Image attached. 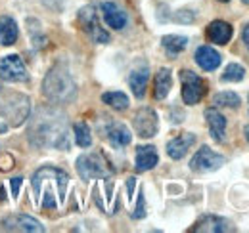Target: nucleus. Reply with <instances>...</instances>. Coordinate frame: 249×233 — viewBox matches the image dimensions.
<instances>
[{
  "mask_svg": "<svg viewBox=\"0 0 249 233\" xmlns=\"http://www.w3.org/2000/svg\"><path fill=\"white\" fill-rule=\"evenodd\" d=\"M27 134L35 147L69 149L71 146L65 115L52 107H40L36 111V115L31 118Z\"/></svg>",
  "mask_w": 249,
  "mask_h": 233,
  "instance_id": "f257e3e1",
  "label": "nucleus"
},
{
  "mask_svg": "<svg viewBox=\"0 0 249 233\" xmlns=\"http://www.w3.org/2000/svg\"><path fill=\"white\" fill-rule=\"evenodd\" d=\"M42 92L54 103H69L77 96V86L71 73L63 65H56L48 71L42 83Z\"/></svg>",
  "mask_w": 249,
  "mask_h": 233,
  "instance_id": "f03ea898",
  "label": "nucleus"
},
{
  "mask_svg": "<svg viewBox=\"0 0 249 233\" xmlns=\"http://www.w3.org/2000/svg\"><path fill=\"white\" fill-rule=\"evenodd\" d=\"M31 113V101L23 94H10L0 101V115L6 118L10 126H19L23 120L29 118Z\"/></svg>",
  "mask_w": 249,
  "mask_h": 233,
  "instance_id": "7ed1b4c3",
  "label": "nucleus"
},
{
  "mask_svg": "<svg viewBox=\"0 0 249 233\" xmlns=\"http://www.w3.org/2000/svg\"><path fill=\"white\" fill-rule=\"evenodd\" d=\"M77 172L79 176L89 182L94 178H109L113 174V168L109 166L107 159L102 155V153H87V155H81L77 159Z\"/></svg>",
  "mask_w": 249,
  "mask_h": 233,
  "instance_id": "20e7f679",
  "label": "nucleus"
},
{
  "mask_svg": "<svg viewBox=\"0 0 249 233\" xmlns=\"http://www.w3.org/2000/svg\"><path fill=\"white\" fill-rule=\"evenodd\" d=\"M180 83H182V100L186 105H196L197 101H201V98L207 92L205 81L196 75L194 71H180Z\"/></svg>",
  "mask_w": 249,
  "mask_h": 233,
  "instance_id": "39448f33",
  "label": "nucleus"
},
{
  "mask_svg": "<svg viewBox=\"0 0 249 233\" xmlns=\"http://www.w3.org/2000/svg\"><path fill=\"white\" fill-rule=\"evenodd\" d=\"M79 23H81L83 31L92 38L96 44H107V42H109V34L102 29L94 6H85V8L79 12Z\"/></svg>",
  "mask_w": 249,
  "mask_h": 233,
  "instance_id": "423d86ee",
  "label": "nucleus"
},
{
  "mask_svg": "<svg viewBox=\"0 0 249 233\" xmlns=\"http://www.w3.org/2000/svg\"><path fill=\"white\" fill-rule=\"evenodd\" d=\"M0 79L6 83H23L29 79L27 67L18 54H10L0 59Z\"/></svg>",
  "mask_w": 249,
  "mask_h": 233,
  "instance_id": "0eeeda50",
  "label": "nucleus"
},
{
  "mask_svg": "<svg viewBox=\"0 0 249 233\" xmlns=\"http://www.w3.org/2000/svg\"><path fill=\"white\" fill-rule=\"evenodd\" d=\"M46 178H52V180H56V183H58V195H60V201L65 199V189H67V182H69V176L67 172H63L60 168H54V166H42V168H38L31 178V183H33V189H35V193H36V197L40 195V189H42V182L46 180Z\"/></svg>",
  "mask_w": 249,
  "mask_h": 233,
  "instance_id": "6e6552de",
  "label": "nucleus"
},
{
  "mask_svg": "<svg viewBox=\"0 0 249 233\" xmlns=\"http://www.w3.org/2000/svg\"><path fill=\"white\" fill-rule=\"evenodd\" d=\"M224 165V157L215 153L213 149H209L207 146L199 147L197 153L192 157L190 161V168L194 172H213Z\"/></svg>",
  "mask_w": 249,
  "mask_h": 233,
  "instance_id": "1a4fd4ad",
  "label": "nucleus"
},
{
  "mask_svg": "<svg viewBox=\"0 0 249 233\" xmlns=\"http://www.w3.org/2000/svg\"><path fill=\"white\" fill-rule=\"evenodd\" d=\"M132 126L140 138H154L157 134V128H159L157 113L150 107L138 109L134 118H132Z\"/></svg>",
  "mask_w": 249,
  "mask_h": 233,
  "instance_id": "9d476101",
  "label": "nucleus"
},
{
  "mask_svg": "<svg viewBox=\"0 0 249 233\" xmlns=\"http://www.w3.org/2000/svg\"><path fill=\"white\" fill-rule=\"evenodd\" d=\"M2 228L8 232H25V233H42L44 226L25 214H12L2 222Z\"/></svg>",
  "mask_w": 249,
  "mask_h": 233,
  "instance_id": "9b49d317",
  "label": "nucleus"
},
{
  "mask_svg": "<svg viewBox=\"0 0 249 233\" xmlns=\"http://www.w3.org/2000/svg\"><path fill=\"white\" fill-rule=\"evenodd\" d=\"M100 10H102V16H104L106 23H107L111 29L121 31L126 27L128 17H126V14H124L115 2H102V4H100Z\"/></svg>",
  "mask_w": 249,
  "mask_h": 233,
  "instance_id": "f8f14e48",
  "label": "nucleus"
},
{
  "mask_svg": "<svg viewBox=\"0 0 249 233\" xmlns=\"http://www.w3.org/2000/svg\"><path fill=\"white\" fill-rule=\"evenodd\" d=\"M192 232H207V233H224V232H234L232 224L224 218L218 216H203L196 222V226L192 228Z\"/></svg>",
  "mask_w": 249,
  "mask_h": 233,
  "instance_id": "ddd939ff",
  "label": "nucleus"
},
{
  "mask_svg": "<svg viewBox=\"0 0 249 233\" xmlns=\"http://www.w3.org/2000/svg\"><path fill=\"white\" fill-rule=\"evenodd\" d=\"M194 144H196V134H192V132H184V134H180V136L173 138V140L167 144V155H169L171 159L178 161V159H182L188 151L192 149Z\"/></svg>",
  "mask_w": 249,
  "mask_h": 233,
  "instance_id": "4468645a",
  "label": "nucleus"
},
{
  "mask_svg": "<svg viewBox=\"0 0 249 233\" xmlns=\"http://www.w3.org/2000/svg\"><path fill=\"white\" fill-rule=\"evenodd\" d=\"M104 136L109 140V144L113 147H124L130 144L132 136H130V130L124 126L123 122H109L104 130Z\"/></svg>",
  "mask_w": 249,
  "mask_h": 233,
  "instance_id": "2eb2a0df",
  "label": "nucleus"
},
{
  "mask_svg": "<svg viewBox=\"0 0 249 233\" xmlns=\"http://www.w3.org/2000/svg\"><path fill=\"white\" fill-rule=\"evenodd\" d=\"M205 120H207L211 138L215 142H222L224 134H226V118H224V115L220 111H217L215 107H209V109H205Z\"/></svg>",
  "mask_w": 249,
  "mask_h": 233,
  "instance_id": "dca6fc26",
  "label": "nucleus"
},
{
  "mask_svg": "<svg viewBox=\"0 0 249 233\" xmlns=\"http://www.w3.org/2000/svg\"><path fill=\"white\" fill-rule=\"evenodd\" d=\"M157 161H159V157H157V151L154 146L136 147V161H134L136 172H146V170L156 168Z\"/></svg>",
  "mask_w": 249,
  "mask_h": 233,
  "instance_id": "f3484780",
  "label": "nucleus"
},
{
  "mask_svg": "<svg viewBox=\"0 0 249 233\" xmlns=\"http://www.w3.org/2000/svg\"><path fill=\"white\" fill-rule=\"evenodd\" d=\"M148 81H150L148 65H142V67L132 69V73H130V77H128V84H130L132 94H134L138 100H140V98H144V94H146V86H148Z\"/></svg>",
  "mask_w": 249,
  "mask_h": 233,
  "instance_id": "a211bd4d",
  "label": "nucleus"
},
{
  "mask_svg": "<svg viewBox=\"0 0 249 233\" xmlns=\"http://www.w3.org/2000/svg\"><path fill=\"white\" fill-rule=\"evenodd\" d=\"M232 25L230 23H226V21H213V23H209L207 25V38L211 40V42H215V44H228L230 42V38H232Z\"/></svg>",
  "mask_w": 249,
  "mask_h": 233,
  "instance_id": "6ab92c4d",
  "label": "nucleus"
},
{
  "mask_svg": "<svg viewBox=\"0 0 249 233\" xmlns=\"http://www.w3.org/2000/svg\"><path fill=\"white\" fill-rule=\"evenodd\" d=\"M196 63L203 69V71H213L220 65V54L217 50H213L211 46H199L196 50Z\"/></svg>",
  "mask_w": 249,
  "mask_h": 233,
  "instance_id": "aec40b11",
  "label": "nucleus"
},
{
  "mask_svg": "<svg viewBox=\"0 0 249 233\" xmlns=\"http://www.w3.org/2000/svg\"><path fill=\"white\" fill-rule=\"evenodd\" d=\"M18 34H19L18 23H16L12 17L2 16V17H0V44H2V46H12V44H16Z\"/></svg>",
  "mask_w": 249,
  "mask_h": 233,
  "instance_id": "412c9836",
  "label": "nucleus"
},
{
  "mask_svg": "<svg viewBox=\"0 0 249 233\" xmlns=\"http://www.w3.org/2000/svg\"><path fill=\"white\" fill-rule=\"evenodd\" d=\"M173 86V77H171V71L169 69H159L156 75V81H154V96L156 100H165L167 94L171 92Z\"/></svg>",
  "mask_w": 249,
  "mask_h": 233,
  "instance_id": "4be33fe9",
  "label": "nucleus"
},
{
  "mask_svg": "<svg viewBox=\"0 0 249 233\" xmlns=\"http://www.w3.org/2000/svg\"><path fill=\"white\" fill-rule=\"evenodd\" d=\"M161 44H163V48L167 50L169 56H177L188 46V38L182 34H167V36L161 38Z\"/></svg>",
  "mask_w": 249,
  "mask_h": 233,
  "instance_id": "5701e85b",
  "label": "nucleus"
},
{
  "mask_svg": "<svg viewBox=\"0 0 249 233\" xmlns=\"http://www.w3.org/2000/svg\"><path fill=\"white\" fill-rule=\"evenodd\" d=\"M102 101L107 103L109 107H113L115 111H124L128 107V98L123 92H106L102 96Z\"/></svg>",
  "mask_w": 249,
  "mask_h": 233,
  "instance_id": "b1692460",
  "label": "nucleus"
},
{
  "mask_svg": "<svg viewBox=\"0 0 249 233\" xmlns=\"http://www.w3.org/2000/svg\"><path fill=\"white\" fill-rule=\"evenodd\" d=\"M73 132H75V142L79 147L92 146V134H90V126L87 122H77L73 126Z\"/></svg>",
  "mask_w": 249,
  "mask_h": 233,
  "instance_id": "393cba45",
  "label": "nucleus"
},
{
  "mask_svg": "<svg viewBox=\"0 0 249 233\" xmlns=\"http://www.w3.org/2000/svg\"><path fill=\"white\" fill-rule=\"evenodd\" d=\"M240 96L234 94V92H220L213 98V105L217 107H232V109H238L240 107Z\"/></svg>",
  "mask_w": 249,
  "mask_h": 233,
  "instance_id": "a878e982",
  "label": "nucleus"
},
{
  "mask_svg": "<svg viewBox=\"0 0 249 233\" xmlns=\"http://www.w3.org/2000/svg\"><path fill=\"white\" fill-rule=\"evenodd\" d=\"M244 77H246V69L238 63H230V65H226L220 79L224 83H240V81H244Z\"/></svg>",
  "mask_w": 249,
  "mask_h": 233,
  "instance_id": "bb28decb",
  "label": "nucleus"
},
{
  "mask_svg": "<svg viewBox=\"0 0 249 233\" xmlns=\"http://www.w3.org/2000/svg\"><path fill=\"white\" fill-rule=\"evenodd\" d=\"M144 216H146V206H144V193L140 191V193H138V204H136V208H134V212H132V218L140 220V218H144Z\"/></svg>",
  "mask_w": 249,
  "mask_h": 233,
  "instance_id": "cd10ccee",
  "label": "nucleus"
},
{
  "mask_svg": "<svg viewBox=\"0 0 249 233\" xmlns=\"http://www.w3.org/2000/svg\"><path fill=\"white\" fill-rule=\"evenodd\" d=\"M194 14L192 12H188V10H180V12H177V16H175V19L178 21V23H192L194 21Z\"/></svg>",
  "mask_w": 249,
  "mask_h": 233,
  "instance_id": "c85d7f7f",
  "label": "nucleus"
},
{
  "mask_svg": "<svg viewBox=\"0 0 249 233\" xmlns=\"http://www.w3.org/2000/svg\"><path fill=\"white\" fill-rule=\"evenodd\" d=\"M14 168V159L12 155H2L0 157V172H8Z\"/></svg>",
  "mask_w": 249,
  "mask_h": 233,
  "instance_id": "c756f323",
  "label": "nucleus"
},
{
  "mask_svg": "<svg viewBox=\"0 0 249 233\" xmlns=\"http://www.w3.org/2000/svg\"><path fill=\"white\" fill-rule=\"evenodd\" d=\"M40 206H42V208H54V210H56L58 203H56V199H54V195H52V191H50V189L44 193V199H42Z\"/></svg>",
  "mask_w": 249,
  "mask_h": 233,
  "instance_id": "7c9ffc66",
  "label": "nucleus"
},
{
  "mask_svg": "<svg viewBox=\"0 0 249 233\" xmlns=\"http://www.w3.org/2000/svg\"><path fill=\"white\" fill-rule=\"evenodd\" d=\"M21 182H23V178H12L10 180V183H12V197L14 199H18V195H19V185H21Z\"/></svg>",
  "mask_w": 249,
  "mask_h": 233,
  "instance_id": "2f4dec72",
  "label": "nucleus"
},
{
  "mask_svg": "<svg viewBox=\"0 0 249 233\" xmlns=\"http://www.w3.org/2000/svg\"><path fill=\"white\" fill-rule=\"evenodd\" d=\"M134 183H136V180H134V178H128V182H126V189H128V197H132V191H134Z\"/></svg>",
  "mask_w": 249,
  "mask_h": 233,
  "instance_id": "473e14b6",
  "label": "nucleus"
},
{
  "mask_svg": "<svg viewBox=\"0 0 249 233\" xmlns=\"http://www.w3.org/2000/svg\"><path fill=\"white\" fill-rule=\"evenodd\" d=\"M242 36H244V42H246V46L249 48V25L244 27V33H242Z\"/></svg>",
  "mask_w": 249,
  "mask_h": 233,
  "instance_id": "72a5a7b5",
  "label": "nucleus"
},
{
  "mask_svg": "<svg viewBox=\"0 0 249 233\" xmlns=\"http://www.w3.org/2000/svg\"><path fill=\"white\" fill-rule=\"evenodd\" d=\"M4 132H8V122L0 124V134H4Z\"/></svg>",
  "mask_w": 249,
  "mask_h": 233,
  "instance_id": "f704fd0d",
  "label": "nucleus"
},
{
  "mask_svg": "<svg viewBox=\"0 0 249 233\" xmlns=\"http://www.w3.org/2000/svg\"><path fill=\"white\" fill-rule=\"evenodd\" d=\"M244 132H246V138H248V142H249V124L246 126V130H244Z\"/></svg>",
  "mask_w": 249,
  "mask_h": 233,
  "instance_id": "c9c22d12",
  "label": "nucleus"
},
{
  "mask_svg": "<svg viewBox=\"0 0 249 233\" xmlns=\"http://www.w3.org/2000/svg\"><path fill=\"white\" fill-rule=\"evenodd\" d=\"M0 201H4V189H0Z\"/></svg>",
  "mask_w": 249,
  "mask_h": 233,
  "instance_id": "e433bc0d",
  "label": "nucleus"
},
{
  "mask_svg": "<svg viewBox=\"0 0 249 233\" xmlns=\"http://www.w3.org/2000/svg\"><path fill=\"white\" fill-rule=\"evenodd\" d=\"M218 2H230V0H218Z\"/></svg>",
  "mask_w": 249,
  "mask_h": 233,
  "instance_id": "4c0bfd02",
  "label": "nucleus"
},
{
  "mask_svg": "<svg viewBox=\"0 0 249 233\" xmlns=\"http://www.w3.org/2000/svg\"><path fill=\"white\" fill-rule=\"evenodd\" d=\"M242 2H246V4H249V0H242Z\"/></svg>",
  "mask_w": 249,
  "mask_h": 233,
  "instance_id": "58836bf2",
  "label": "nucleus"
}]
</instances>
